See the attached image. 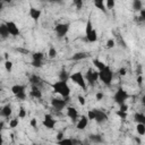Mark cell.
<instances>
[{"label": "cell", "instance_id": "obj_2", "mask_svg": "<svg viewBox=\"0 0 145 145\" xmlns=\"http://www.w3.org/2000/svg\"><path fill=\"white\" fill-rule=\"evenodd\" d=\"M99 79L106 86L111 85L113 80V71L109 66H105L102 70L99 71Z\"/></svg>", "mask_w": 145, "mask_h": 145}, {"label": "cell", "instance_id": "obj_43", "mask_svg": "<svg viewBox=\"0 0 145 145\" xmlns=\"http://www.w3.org/2000/svg\"><path fill=\"white\" fill-rule=\"evenodd\" d=\"M140 20H144L145 19V9H140L139 10V17H138Z\"/></svg>", "mask_w": 145, "mask_h": 145}, {"label": "cell", "instance_id": "obj_29", "mask_svg": "<svg viewBox=\"0 0 145 145\" xmlns=\"http://www.w3.org/2000/svg\"><path fill=\"white\" fill-rule=\"evenodd\" d=\"M69 76H70V75H69L65 69H62V70L60 71V74H59V80H66V82H67V80L69 79Z\"/></svg>", "mask_w": 145, "mask_h": 145}, {"label": "cell", "instance_id": "obj_24", "mask_svg": "<svg viewBox=\"0 0 145 145\" xmlns=\"http://www.w3.org/2000/svg\"><path fill=\"white\" fill-rule=\"evenodd\" d=\"M134 120L137 122H140V123H145V114L144 113H140V112H137L135 113L134 116Z\"/></svg>", "mask_w": 145, "mask_h": 145}, {"label": "cell", "instance_id": "obj_9", "mask_svg": "<svg viewBox=\"0 0 145 145\" xmlns=\"http://www.w3.org/2000/svg\"><path fill=\"white\" fill-rule=\"evenodd\" d=\"M69 27H70L69 23H60V24H57L54 26V32H56L58 37H63L68 33Z\"/></svg>", "mask_w": 145, "mask_h": 145}, {"label": "cell", "instance_id": "obj_17", "mask_svg": "<svg viewBox=\"0 0 145 145\" xmlns=\"http://www.w3.org/2000/svg\"><path fill=\"white\" fill-rule=\"evenodd\" d=\"M88 121H89V120L87 119V117H86V116H82V117L78 119L77 123H76V128H77L78 130H84V129L87 127Z\"/></svg>", "mask_w": 145, "mask_h": 145}, {"label": "cell", "instance_id": "obj_27", "mask_svg": "<svg viewBox=\"0 0 145 145\" xmlns=\"http://www.w3.org/2000/svg\"><path fill=\"white\" fill-rule=\"evenodd\" d=\"M133 9L135 11H139L140 9H143V2H142V0H133Z\"/></svg>", "mask_w": 145, "mask_h": 145}, {"label": "cell", "instance_id": "obj_21", "mask_svg": "<svg viewBox=\"0 0 145 145\" xmlns=\"http://www.w3.org/2000/svg\"><path fill=\"white\" fill-rule=\"evenodd\" d=\"M87 57H88V53H87V52H76V53L72 54L71 60H74V61H79V60H83V59H85V58H87Z\"/></svg>", "mask_w": 145, "mask_h": 145}, {"label": "cell", "instance_id": "obj_26", "mask_svg": "<svg viewBox=\"0 0 145 145\" xmlns=\"http://www.w3.org/2000/svg\"><path fill=\"white\" fill-rule=\"evenodd\" d=\"M94 6H95L97 9H100L101 11H103V12L106 11L105 6H104V0H94Z\"/></svg>", "mask_w": 145, "mask_h": 145}, {"label": "cell", "instance_id": "obj_52", "mask_svg": "<svg viewBox=\"0 0 145 145\" xmlns=\"http://www.w3.org/2000/svg\"><path fill=\"white\" fill-rule=\"evenodd\" d=\"M2 60H3V58H2V56H0V62H1Z\"/></svg>", "mask_w": 145, "mask_h": 145}, {"label": "cell", "instance_id": "obj_5", "mask_svg": "<svg viewBox=\"0 0 145 145\" xmlns=\"http://www.w3.org/2000/svg\"><path fill=\"white\" fill-rule=\"evenodd\" d=\"M26 86L22 85V84H16L14 86H11V92L12 94L19 100V101H24L26 99Z\"/></svg>", "mask_w": 145, "mask_h": 145}, {"label": "cell", "instance_id": "obj_13", "mask_svg": "<svg viewBox=\"0 0 145 145\" xmlns=\"http://www.w3.org/2000/svg\"><path fill=\"white\" fill-rule=\"evenodd\" d=\"M6 25H7L9 35H11V36H18L20 34V31H19V28H18V26H17V24L15 22L9 20V22L6 23Z\"/></svg>", "mask_w": 145, "mask_h": 145}, {"label": "cell", "instance_id": "obj_38", "mask_svg": "<svg viewBox=\"0 0 145 145\" xmlns=\"http://www.w3.org/2000/svg\"><path fill=\"white\" fill-rule=\"evenodd\" d=\"M78 103L80 104V105H85V103H86V100H85V97L83 96V95H78Z\"/></svg>", "mask_w": 145, "mask_h": 145}, {"label": "cell", "instance_id": "obj_19", "mask_svg": "<svg viewBox=\"0 0 145 145\" xmlns=\"http://www.w3.org/2000/svg\"><path fill=\"white\" fill-rule=\"evenodd\" d=\"M29 83H31V85H35V86L40 87V85L42 84V79H41V77L39 75L34 74V75L29 76Z\"/></svg>", "mask_w": 145, "mask_h": 145}, {"label": "cell", "instance_id": "obj_33", "mask_svg": "<svg viewBox=\"0 0 145 145\" xmlns=\"http://www.w3.org/2000/svg\"><path fill=\"white\" fill-rule=\"evenodd\" d=\"M48 57H49L50 59H53V58H56V57H57V50H56V48H54V46H51V48L49 49Z\"/></svg>", "mask_w": 145, "mask_h": 145}, {"label": "cell", "instance_id": "obj_1", "mask_svg": "<svg viewBox=\"0 0 145 145\" xmlns=\"http://www.w3.org/2000/svg\"><path fill=\"white\" fill-rule=\"evenodd\" d=\"M52 88H53V92L59 94L61 97H63L66 100L69 99L70 87H69V85H68V83L66 80H58V82H56L52 85Z\"/></svg>", "mask_w": 145, "mask_h": 145}, {"label": "cell", "instance_id": "obj_7", "mask_svg": "<svg viewBox=\"0 0 145 145\" xmlns=\"http://www.w3.org/2000/svg\"><path fill=\"white\" fill-rule=\"evenodd\" d=\"M84 77H85V80H86L91 86H93V85H95L96 82L99 80V71H97L96 69L88 68Z\"/></svg>", "mask_w": 145, "mask_h": 145}, {"label": "cell", "instance_id": "obj_20", "mask_svg": "<svg viewBox=\"0 0 145 145\" xmlns=\"http://www.w3.org/2000/svg\"><path fill=\"white\" fill-rule=\"evenodd\" d=\"M0 37L6 40L9 37V32H8V28H7V25L6 23H2L0 24Z\"/></svg>", "mask_w": 145, "mask_h": 145}, {"label": "cell", "instance_id": "obj_40", "mask_svg": "<svg viewBox=\"0 0 145 145\" xmlns=\"http://www.w3.org/2000/svg\"><path fill=\"white\" fill-rule=\"evenodd\" d=\"M87 119L88 120H94V110H89L88 112H87Z\"/></svg>", "mask_w": 145, "mask_h": 145}, {"label": "cell", "instance_id": "obj_12", "mask_svg": "<svg viewBox=\"0 0 145 145\" xmlns=\"http://www.w3.org/2000/svg\"><path fill=\"white\" fill-rule=\"evenodd\" d=\"M94 110V120L97 122V123H103L104 121L108 120V114L100 110V109H93Z\"/></svg>", "mask_w": 145, "mask_h": 145}, {"label": "cell", "instance_id": "obj_48", "mask_svg": "<svg viewBox=\"0 0 145 145\" xmlns=\"http://www.w3.org/2000/svg\"><path fill=\"white\" fill-rule=\"evenodd\" d=\"M3 143V138H2V134H1V131H0V145Z\"/></svg>", "mask_w": 145, "mask_h": 145}, {"label": "cell", "instance_id": "obj_8", "mask_svg": "<svg viewBox=\"0 0 145 145\" xmlns=\"http://www.w3.org/2000/svg\"><path fill=\"white\" fill-rule=\"evenodd\" d=\"M67 102H68V100H66V99H63V97H62V99L53 97V99L51 100V105H52V108H53L54 111L59 112V111L63 110V109L67 106Z\"/></svg>", "mask_w": 145, "mask_h": 145}, {"label": "cell", "instance_id": "obj_47", "mask_svg": "<svg viewBox=\"0 0 145 145\" xmlns=\"http://www.w3.org/2000/svg\"><path fill=\"white\" fill-rule=\"evenodd\" d=\"M3 128H5V122H3V121H0V131H1Z\"/></svg>", "mask_w": 145, "mask_h": 145}, {"label": "cell", "instance_id": "obj_53", "mask_svg": "<svg viewBox=\"0 0 145 145\" xmlns=\"http://www.w3.org/2000/svg\"><path fill=\"white\" fill-rule=\"evenodd\" d=\"M0 91H1V86H0Z\"/></svg>", "mask_w": 145, "mask_h": 145}, {"label": "cell", "instance_id": "obj_18", "mask_svg": "<svg viewBox=\"0 0 145 145\" xmlns=\"http://www.w3.org/2000/svg\"><path fill=\"white\" fill-rule=\"evenodd\" d=\"M29 95H31L32 97H34V99L40 100V99L42 97V92H41V89H40V87H39V86L32 85V87H31V92H29Z\"/></svg>", "mask_w": 145, "mask_h": 145}, {"label": "cell", "instance_id": "obj_31", "mask_svg": "<svg viewBox=\"0 0 145 145\" xmlns=\"http://www.w3.org/2000/svg\"><path fill=\"white\" fill-rule=\"evenodd\" d=\"M12 66H14V63H12L9 59L5 60V69H6L7 72H11V70H12Z\"/></svg>", "mask_w": 145, "mask_h": 145}, {"label": "cell", "instance_id": "obj_10", "mask_svg": "<svg viewBox=\"0 0 145 145\" xmlns=\"http://www.w3.org/2000/svg\"><path fill=\"white\" fill-rule=\"evenodd\" d=\"M43 59H44V53L43 52H34L32 54V66L35 68H41L43 66Z\"/></svg>", "mask_w": 145, "mask_h": 145}, {"label": "cell", "instance_id": "obj_28", "mask_svg": "<svg viewBox=\"0 0 145 145\" xmlns=\"http://www.w3.org/2000/svg\"><path fill=\"white\" fill-rule=\"evenodd\" d=\"M89 139H91V142H93V143H102V142H103L102 136H101V135H97V134H92V135H89Z\"/></svg>", "mask_w": 145, "mask_h": 145}, {"label": "cell", "instance_id": "obj_39", "mask_svg": "<svg viewBox=\"0 0 145 145\" xmlns=\"http://www.w3.org/2000/svg\"><path fill=\"white\" fill-rule=\"evenodd\" d=\"M136 82H137L138 86H140V87H142V86H143V75H140V74H139V75L137 76V79H136Z\"/></svg>", "mask_w": 145, "mask_h": 145}, {"label": "cell", "instance_id": "obj_35", "mask_svg": "<svg viewBox=\"0 0 145 145\" xmlns=\"http://www.w3.org/2000/svg\"><path fill=\"white\" fill-rule=\"evenodd\" d=\"M83 3H84V0H72V5H74L77 9H82Z\"/></svg>", "mask_w": 145, "mask_h": 145}, {"label": "cell", "instance_id": "obj_37", "mask_svg": "<svg viewBox=\"0 0 145 145\" xmlns=\"http://www.w3.org/2000/svg\"><path fill=\"white\" fill-rule=\"evenodd\" d=\"M117 116H118V117H120L121 119H126V118H127V116H128V112H125V111H120V110H118V111H117Z\"/></svg>", "mask_w": 145, "mask_h": 145}, {"label": "cell", "instance_id": "obj_44", "mask_svg": "<svg viewBox=\"0 0 145 145\" xmlns=\"http://www.w3.org/2000/svg\"><path fill=\"white\" fill-rule=\"evenodd\" d=\"M103 96H104V95H103V93H102V92H99V93H96L95 99H96L97 101H101V100L103 99Z\"/></svg>", "mask_w": 145, "mask_h": 145}, {"label": "cell", "instance_id": "obj_4", "mask_svg": "<svg viewBox=\"0 0 145 145\" xmlns=\"http://www.w3.org/2000/svg\"><path fill=\"white\" fill-rule=\"evenodd\" d=\"M69 79L74 83V84H76L77 86H79L82 89H84V91H86V88H87V85H86V80H85V77H84V75L80 72V71H76V72H72L70 76H69Z\"/></svg>", "mask_w": 145, "mask_h": 145}, {"label": "cell", "instance_id": "obj_41", "mask_svg": "<svg viewBox=\"0 0 145 145\" xmlns=\"http://www.w3.org/2000/svg\"><path fill=\"white\" fill-rule=\"evenodd\" d=\"M29 123H31V127H32V128H36V126H37V120H36V118H32L31 121H29Z\"/></svg>", "mask_w": 145, "mask_h": 145}, {"label": "cell", "instance_id": "obj_51", "mask_svg": "<svg viewBox=\"0 0 145 145\" xmlns=\"http://www.w3.org/2000/svg\"><path fill=\"white\" fill-rule=\"evenodd\" d=\"M2 1H3V2H7V3H10L12 0H2Z\"/></svg>", "mask_w": 145, "mask_h": 145}, {"label": "cell", "instance_id": "obj_22", "mask_svg": "<svg viewBox=\"0 0 145 145\" xmlns=\"http://www.w3.org/2000/svg\"><path fill=\"white\" fill-rule=\"evenodd\" d=\"M58 144L60 145H72V144H76V143H79L78 140H75V139H71V138H62L60 140H57Z\"/></svg>", "mask_w": 145, "mask_h": 145}, {"label": "cell", "instance_id": "obj_15", "mask_svg": "<svg viewBox=\"0 0 145 145\" xmlns=\"http://www.w3.org/2000/svg\"><path fill=\"white\" fill-rule=\"evenodd\" d=\"M66 109H67V112H66L67 116L71 119L72 122H75V121L78 119V117H79V113H78L77 109L74 108V106H66Z\"/></svg>", "mask_w": 145, "mask_h": 145}, {"label": "cell", "instance_id": "obj_45", "mask_svg": "<svg viewBox=\"0 0 145 145\" xmlns=\"http://www.w3.org/2000/svg\"><path fill=\"white\" fill-rule=\"evenodd\" d=\"M126 74H127V70H126V68L121 67V68L119 69V75H120V76H125Z\"/></svg>", "mask_w": 145, "mask_h": 145}, {"label": "cell", "instance_id": "obj_32", "mask_svg": "<svg viewBox=\"0 0 145 145\" xmlns=\"http://www.w3.org/2000/svg\"><path fill=\"white\" fill-rule=\"evenodd\" d=\"M104 6L106 9H113L116 6V1L114 0H104Z\"/></svg>", "mask_w": 145, "mask_h": 145}, {"label": "cell", "instance_id": "obj_11", "mask_svg": "<svg viewBox=\"0 0 145 145\" xmlns=\"http://www.w3.org/2000/svg\"><path fill=\"white\" fill-rule=\"evenodd\" d=\"M56 123H57V121H56V119L53 118L52 114L46 113V114L44 116V118H43V126H44L46 129H53L54 126H56Z\"/></svg>", "mask_w": 145, "mask_h": 145}, {"label": "cell", "instance_id": "obj_49", "mask_svg": "<svg viewBox=\"0 0 145 145\" xmlns=\"http://www.w3.org/2000/svg\"><path fill=\"white\" fill-rule=\"evenodd\" d=\"M50 2H57V3H60L61 2V0H49Z\"/></svg>", "mask_w": 145, "mask_h": 145}, {"label": "cell", "instance_id": "obj_34", "mask_svg": "<svg viewBox=\"0 0 145 145\" xmlns=\"http://www.w3.org/2000/svg\"><path fill=\"white\" fill-rule=\"evenodd\" d=\"M19 119H24L26 117V110L24 106H20L19 108V111H18V116H17Z\"/></svg>", "mask_w": 145, "mask_h": 145}, {"label": "cell", "instance_id": "obj_3", "mask_svg": "<svg viewBox=\"0 0 145 145\" xmlns=\"http://www.w3.org/2000/svg\"><path fill=\"white\" fill-rule=\"evenodd\" d=\"M85 37L87 40V42L89 43H94L97 41V33L95 31V28L93 27L92 20L87 19L86 22V26H85Z\"/></svg>", "mask_w": 145, "mask_h": 145}, {"label": "cell", "instance_id": "obj_23", "mask_svg": "<svg viewBox=\"0 0 145 145\" xmlns=\"http://www.w3.org/2000/svg\"><path fill=\"white\" fill-rule=\"evenodd\" d=\"M93 65H94V67L96 68V70L97 71H100V70H102L106 65L103 62V61H101L100 59H94L93 60Z\"/></svg>", "mask_w": 145, "mask_h": 145}, {"label": "cell", "instance_id": "obj_50", "mask_svg": "<svg viewBox=\"0 0 145 145\" xmlns=\"http://www.w3.org/2000/svg\"><path fill=\"white\" fill-rule=\"evenodd\" d=\"M2 8H3V3L2 1H0V10H2Z\"/></svg>", "mask_w": 145, "mask_h": 145}, {"label": "cell", "instance_id": "obj_16", "mask_svg": "<svg viewBox=\"0 0 145 145\" xmlns=\"http://www.w3.org/2000/svg\"><path fill=\"white\" fill-rule=\"evenodd\" d=\"M11 113H12V108H11V104H10V103L5 104V105L1 108V110H0V116H2L3 118H7V119L10 118Z\"/></svg>", "mask_w": 145, "mask_h": 145}, {"label": "cell", "instance_id": "obj_30", "mask_svg": "<svg viewBox=\"0 0 145 145\" xmlns=\"http://www.w3.org/2000/svg\"><path fill=\"white\" fill-rule=\"evenodd\" d=\"M18 123H19V118L18 117L17 118H12V119L9 120V128L14 129V128H16L18 126Z\"/></svg>", "mask_w": 145, "mask_h": 145}, {"label": "cell", "instance_id": "obj_36", "mask_svg": "<svg viewBox=\"0 0 145 145\" xmlns=\"http://www.w3.org/2000/svg\"><path fill=\"white\" fill-rule=\"evenodd\" d=\"M114 45H116V43H114V41H113L112 39H109V40L106 41V43H105V46H106L108 49H112V48H114Z\"/></svg>", "mask_w": 145, "mask_h": 145}, {"label": "cell", "instance_id": "obj_46", "mask_svg": "<svg viewBox=\"0 0 145 145\" xmlns=\"http://www.w3.org/2000/svg\"><path fill=\"white\" fill-rule=\"evenodd\" d=\"M63 138V134L62 133H59L58 135H57V140H60V139H62Z\"/></svg>", "mask_w": 145, "mask_h": 145}, {"label": "cell", "instance_id": "obj_42", "mask_svg": "<svg viewBox=\"0 0 145 145\" xmlns=\"http://www.w3.org/2000/svg\"><path fill=\"white\" fill-rule=\"evenodd\" d=\"M119 106H120V109H119L120 111H125V112H128V105H127L126 103H122V104H120Z\"/></svg>", "mask_w": 145, "mask_h": 145}, {"label": "cell", "instance_id": "obj_14", "mask_svg": "<svg viewBox=\"0 0 145 145\" xmlns=\"http://www.w3.org/2000/svg\"><path fill=\"white\" fill-rule=\"evenodd\" d=\"M41 15H42V10L39 9V8L31 7V8L28 9V16H29L34 22H37V20L41 18Z\"/></svg>", "mask_w": 145, "mask_h": 145}, {"label": "cell", "instance_id": "obj_25", "mask_svg": "<svg viewBox=\"0 0 145 145\" xmlns=\"http://www.w3.org/2000/svg\"><path fill=\"white\" fill-rule=\"evenodd\" d=\"M136 131H137L138 135L144 136V135H145V123L137 122V123H136Z\"/></svg>", "mask_w": 145, "mask_h": 145}, {"label": "cell", "instance_id": "obj_6", "mask_svg": "<svg viewBox=\"0 0 145 145\" xmlns=\"http://www.w3.org/2000/svg\"><path fill=\"white\" fill-rule=\"evenodd\" d=\"M128 97H129L128 92L125 91L122 87H119V88L116 91V93H114L113 100H114V102H116L118 105H120V104H122V103H126V101H127Z\"/></svg>", "mask_w": 145, "mask_h": 145}]
</instances>
